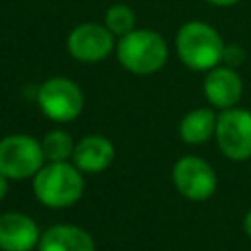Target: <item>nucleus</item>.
Returning a JSON list of instances; mask_svg holds the SVG:
<instances>
[{"label": "nucleus", "mask_w": 251, "mask_h": 251, "mask_svg": "<svg viewBox=\"0 0 251 251\" xmlns=\"http://www.w3.org/2000/svg\"><path fill=\"white\" fill-rule=\"evenodd\" d=\"M37 251H96V245L86 229L73 224H57L41 233Z\"/></svg>", "instance_id": "nucleus-12"}, {"label": "nucleus", "mask_w": 251, "mask_h": 251, "mask_svg": "<svg viewBox=\"0 0 251 251\" xmlns=\"http://www.w3.org/2000/svg\"><path fill=\"white\" fill-rule=\"evenodd\" d=\"M176 55L192 71H212L224 59L226 45L220 33L204 22H186L175 37Z\"/></svg>", "instance_id": "nucleus-1"}, {"label": "nucleus", "mask_w": 251, "mask_h": 251, "mask_svg": "<svg viewBox=\"0 0 251 251\" xmlns=\"http://www.w3.org/2000/svg\"><path fill=\"white\" fill-rule=\"evenodd\" d=\"M173 182L175 188L192 202L208 200L218 186L216 171L212 165L196 155L180 157L173 167Z\"/></svg>", "instance_id": "nucleus-7"}, {"label": "nucleus", "mask_w": 251, "mask_h": 251, "mask_svg": "<svg viewBox=\"0 0 251 251\" xmlns=\"http://www.w3.org/2000/svg\"><path fill=\"white\" fill-rule=\"evenodd\" d=\"M45 157L41 141L25 133H14L0 139V173L10 180L33 178L43 167Z\"/></svg>", "instance_id": "nucleus-4"}, {"label": "nucleus", "mask_w": 251, "mask_h": 251, "mask_svg": "<svg viewBox=\"0 0 251 251\" xmlns=\"http://www.w3.org/2000/svg\"><path fill=\"white\" fill-rule=\"evenodd\" d=\"M218 116L212 108H194L184 114L178 126V133L188 145H202L216 133Z\"/></svg>", "instance_id": "nucleus-13"}, {"label": "nucleus", "mask_w": 251, "mask_h": 251, "mask_svg": "<svg viewBox=\"0 0 251 251\" xmlns=\"http://www.w3.org/2000/svg\"><path fill=\"white\" fill-rule=\"evenodd\" d=\"M216 141L220 151L231 161L251 159V112L245 108L222 110L216 122Z\"/></svg>", "instance_id": "nucleus-6"}, {"label": "nucleus", "mask_w": 251, "mask_h": 251, "mask_svg": "<svg viewBox=\"0 0 251 251\" xmlns=\"http://www.w3.org/2000/svg\"><path fill=\"white\" fill-rule=\"evenodd\" d=\"M206 2H210V4H214V6H222V8H226V6H233V4H237L239 0H206Z\"/></svg>", "instance_id": "nucleus-18"}, {"label": "nucleus", "mask_w": 251, "mask_h": 251, "mask_svg": "<svg viewBox=\"0 0 251 251\" xmlns=\"http://www.w3.org/2000/svg\"><path fill=\"white\" fill-rule=\"evenodd\" d=\"M243 231L251 237V210L245 214V218H243Z\"/></svg>", "instance_id": "nucleus-17"}, {"label": "nucleus", "mask_w": 251, "mask_h": 251, "mask_svg": "<svg viewBox=\"0 0 251 251\" xmlns=\"http://www.w3.org/2000/svg\"><path fill=\"white\" fill-rule=\"evenodd\" d=\"M33 194L47 208H69L82 196V173L67 163H47L33 176Z\"/></svg>", "instance_id": "nucleus-2"}, {"label": "nucleus", "mask_w": 251, "mask_h": 251, "mask_svg": "<svg viewBox=\"0 0 251 251\" xmlns=\"http://www.w3.org/2000/svg\"><path fill=\"white\" fill-rule=\"evenodd\" d=\"M37 224L20 212L0 214V251H31L39 243Z\"/></svg>", "instance_id": "nucleus-9"}, {"label": "nucleus", "mask_w": 251, "mask_h": 251, "mask_svg": "<svg viewBox=\"0 0 251 251\" xmlns=\"http://www.w3.org/2000/svg\"><path fill=\"white\" fill-rule=\"evenodd\" d=\"M8 180H10V178H6V176L0 173V202H2L4 196L8 194Z\"/></svg>", "instance_id": "nucleus-16"}, {"label": "nucleus", "mask_w": 251, "mask_h": 251, "mask_svg": "<svg viewBox=\"0 0 251 251\" xmlns=\"http://www.w3.org/2000/svg\"><path fill=\"white\" fill-rule=\"evenodd\" d=\"M116 49L112 31L102 24H80L67 37V51L80 63H98Z\"/></svg>", "instance_id": "nucleus-8"}, {"label": "nucleus", "mask_w": 251, "mask_h": 251, "mask_svg": "<svg viewBox=\"0 0 251 251\" xmlns=\"http://www.w3.org/2000/svg\"><path fill=\"white\" fill-rule=\"evenodd\" d=\"M104 25L112 31L114 37H124L135 29V12L127 4H112L106 10Z\"/></svg>", "instance_id": "nucleus-15"}, {"label": "nucleus", "mask_w": 251, "mask_h": 251, "mask_svg": "<svg viewBox=\"0 0 251 251\" xmlns=\"http://www.w3.org/2000/svg\"><path fill=\"white\" fill-rule=\"evenodd\" d=\"M243 94V80L231 67H214L204 78L206 100L220 110L235 108Z\"/></svg>", "instance_id": "nucleus-10"}, {"label": "nucleus", "mask_w": 251, "mask_h": 251, "mask_svg": "<svg viewBox=\"0 0 251 251\" xmlns=\"http://www.w3.org/2000/svg\"><path fill=\"white\" fill-rule=\"evenodd\" d=\"M39 110L53 122H73L84 108V94L67 76H51L37 90Z\"/></svg>", "instance_id": "nucleus-5"}, {"label": "nucleus", "mask_w": 251, "mask_h": 251, "mask_svg": "<svg viewBox=\"0 0 251 251\" xmlns=\"http://www.w3.org/2000/svg\"><path fill=\"white\" fill-rule=\"evenodd\" d=\"M116 55L120 65L133 75H151L165 67L169 57L167 41L153 29H133L120 37Z\"/></svg>", "instance_id": "nucleus-3"}, {"label": "nucleus", "mask_w": 251, "mask_h": 251, "mask_svg": "<svg viewBox=\"0 0 251 251\" xmlns=\"http://www.w3.org/2000/svg\"><path fill=\"white\" fill-rule=\"evenodd\" d=\"M116 157L114 145L104 135H86L75 145L73 165L80 173H102L106 171Z\"/></svg>", "instance_id": "nucleus-11"}, {"label": "nucleus", "mask_w": 251, "mask_h": 251, "mask_svg": "<svg viewBox=\"0 0 251 251\" xmlns=\"http://www.w3.org/2000/svg\"><path fill=\"white\" fill-rule=\"evenodd\" d=\"M75 141L69 131L65 129H51L41 139V151L47 163H67L73 159L75 153Z\"/></svg>", "instance_id": "nucleus-14"}]
</instances>
